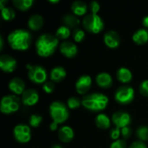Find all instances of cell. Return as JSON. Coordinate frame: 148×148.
<instances>
[{
  "mask_svg": "<svg viewBox=\"0 0 148 148\" xmlns=\"http://www.w3.org/2000/svg\"><path fill=\"white\" fill-rule=\"evenodd\" d=\"M20 108V100L15 95H5L2 98L0 103V110L3 114H10L16 112Z\"/></svg>",
  "mask_w": 148,
  "mask_h": 148,
  "instance_id": "8992f818",
  "label": "cell"
},
{
  "mask_svg": "<svg viewBox=\"0 0 148 148\" xmlns=\"http://www.w3.org/2000/svg\"><path fill=\"white\" fill-rule=\"evenodd\" d=\"M62 21L65 26L69 29H78V26L80 24V20L75 14H66L62 17Z\"/></svg>",
  "mask_w": 148,
  "mask_h": 148,
  "instance_id": "603a6c76",
  "label": "cell"
},
{
  "mask_svg": "<svg viewBox=\"0 0 148 148\" xmlns=\"http://www.w3.org/2000/svg\"><path fill=\"white\" fill-rule=\"evenodd\" d=\"M71 10L75 16H83L88 12V5L82 1H75L71 4Z\"/></svg>",
  "mask_w": 148,
  "mask_h": 148,
  "instance_id": "cb8c5ba5",
  "label": "cell"
},
{
  "mask_svg": "<svg viewBox=\"0 0 148 148\" xmlns=\"http://www.w3.org/2000/svg\"><path fill=\"white\" fill-rule=\"evenodd\" d=\"M95 125L101 129H108L110 127V119L105 114H99L95 118Z\"/></svg>",
  "mask_w": 148,
  "mask_h": 148,
  "instance_id": "d4e9b609",
  "label": "cell"
},
{
  "mask_svg": "<svg viewBox=\"0 0 148 148\" xmlns=\"http://www.w3.org/2000/svg\"><path fill=\"white\" fill-rule=\"evenodd\" d=\"M42 121V117L41 115H39V114H32L29 117V123L33 127H38L39 125L41 124Z\"/></svg>",
  "mask_w": 148,
  "mask_h": 148,
  "instance_id": "4dcf8cb0",
  "label": "cell"
},
{
  "mask_svg": "<svg viewBox=\"0 0 148 148\" xmlns=\"http://www.w3.org/2000/svg\"><path fill=\"white\" fill-rule=\"evenodd\" d=\"M13 135L19 143H27L31 139L30 127L25 124H18L13 129Z\"/></svg>",
  "mask_w": 148,
  "mask_h": 148,
  "instance_id": "9c48e42d",
  "label": "cell"
},
{
  "mask_svg": "<svg viewBox=\"0 0 148 148\" xmlns=\"http://www.w3.org/2000/svg\"><path fill=\"white\" fill-rule=\"evenodd\" d=\"M73 37L76 42H81L85 38V32L82 29H79V28L75 29H74Z\"/></svg>",
  "mask_w": 148,
  "mask_h": 148,
  "instance_id": "1f68e13d",
  "label": "cell"
},
{
  "mask_svg": "<svg viewBox=\"0 0 148 148\" xmlns=\"http://www.w3.org/2000/svg\"><path fill=\"white\" fill-rule=\"evenodd\" d=\"M81 105H82V102L80 101V100L77 97H75V96H72V97L69 98L68 101H67V106L70 109L78 108Z\"/></svg>",
  "mask_w": 148,
  "mask_h": 148,
  "instance_id": "f546056e",
  "label": "cell"
},
{
  "mask_svg": "<svg viewBox=\"0 0 148 148\" xmlns=\"http://www.w3.org/2000/svg\"><path fill=\"white\" fill-rule=\"evenodd\" d=\"M57 127H58V124L55 121H52V123L49 125V129L51 131H56L57 129Z\"/></svg>",
  "mask_w": 148,
  "mask_h": 148,
  "instance_id": "ab89813d",
  "label": "cell"
},
{
  "mask_svg": "<svg viewBox=\"0 0 148 148\" xmlns=\"http://www.w3.org/2000/svg\"><path fill=\"white\" fill-rule=\"evenodd\" d=\"M60 52L67 58H73L78 53V48L76 44L70 41H64L59 46Z\"/></svg>",
  "mask_w": 148,
  "mask_h": 148,
  "instance_id": "4fadbf2b",
  "label": "cell"
},
{
  "mask_svg": "<svg viewBox=\"0 0 148 148\" xmlns=\"http://www.w3.org/2000/svg\"><path fill=\"white\" fill-rule=\"evenodd\" d=\"M43 25V17L39 14L32 15L28 20V26L32 30H39Z\"/></svg>",
  "mask_w": 148,
  "mask_h": 148,
  "instance_id": "ffe728a7",
  "label": "cell"
},
{
  "mask_svg": "<svg viewBox=\"0 0 148 148\" xmlns=\"http://www.w3.org/2000/svg\"><path fill=\"white\" fill-rule=\"evenodd\" d=\"M49 2L51 3H59V0H49Z\"/></svg>",
  "mask_w": 148,
  "mask_h": 148,
  "instance_id": "ee69618b",
  "label": "cell"
},
{
  "mask_svg": "<svg viewBox=\"0 0 148 148\" xmlns=\"http://www.w3.org/2000/svg\"><path fill=\"white\" fill-rule=\"evenodd\" d=\"M142 23H143V26H144L145 28H148V16H145V17L143 18Z\"/></svg>",
  "mask_w": 148,
  "mask_h": 148,
  "instance_id": "60d3db41",
  "label": "cell"
},
{
  "mask_svg": "<svg viewBox=\"0 0 148 148\" xmlns=\"http://www.w3.org/2000/svg\"><path fill=\"white\" fill-rule=\"evenodd\" d=\"M104 42L110 49H116L121 43V37L114 30H109L104 35Z\"/></svg>",
  "mask_w": 148,
  "mask_h": 148,
  "instance_id": "9a60e30c",
  "label": "cell"
},
{
  "mask_svg": "<svg viewBox=\"0 0 148 148\" xmlns=\"http://www.w3.org/2000/svg\"><path fill=\"white\" fill-rule=\"evenodd\" d=\"M49 114L53 120V121L57 124L65 122L69 115L68 106H66L63 102L56 101H53L49 106Z\"/></svg>",
  "mask_w": 148,
  "mask_h": 148,
  "instance_id": "277c9868",
  "label": "cell"
},
{
  "mask_svg": "<svg viewBox=\"0 0 148 148\" xmlns=\"http://www.w3.org/2000/svg\"><path fill=\"white\" fill-rule=\"evenodd\" d=\"M132 133L133 132H132V129L130 127H126L121 129V135L125 140L130 138V136L132 135Z\"/></svg>",
  "mask_w": 148,
  "mask_h": 148,
  "instance_id": "74e56055",
  "label": "cell"
},
{
  "mask_svg": "<svg viewBox=\"0 0 148 148\" xmlns=\"http://www.w3.org/2000/svg\"><path fill=\"white\" fill-rule=\"evenodd\" d=\"M131 121V115L125 111H117L114 113L112 116V121L115 125V127H118L120 129L129 127Z\"/></svg>",
  "mask_w": 148,
  "mask_h": 148,
  "instance_id": "30bf717a",
  "label": "cell"
},
{
  "mask_svg": "<svg viewBox=\"0 0 148 148\" xmlns=\"http://www.w3.org/2000/svg\"><path fill=\"white\" fill-rule=\"evenodd\" d=\"M95 81H96V83L98 84V86H100L101 88H108L113 84L112 76L108 73H106V72L98 74L96 75Z\"/></svg>",
  "mask_w": 148,
  "mask_h": 148,
  "instance_id": "d6986e66",
  "label": "cell"
},
{
  "mask_svg": "<svg viewBox=\"0 0 148 148\" xmlns=\"http://www.w3.org/2000/svg\"><path fill=\"white\" fill-rule=\"evenodd\" d=\"M139 90L140 93L145 96V97H148V80H145L143 81L139 87Z\"/></svg>",
  "mask_w": 148,
  "mask_h": 148,
  "instance_id": "836d02e7",
  "label": "cell"
},
{
  "mask_svg": "<svg viewBox=\"0 0 148 148\" xmlns=\"http://www.w3.org/2000/svg\"><path fill=\"white\" fill-rule=\"evenodd\" d=\"M31 42V34L25 29H15L11 31L8 36V42L14 50H26L29 48Z\"/></svg>",
  "mask_w": 148,
  "mask_h": 148,
  "instance_id": "7a4b0ae2",
  "label": "cell"
},
{
  "mask_svg": "<svg viewBox=\"0 0 148 148\" xmlns=\"http://www.w3.org/2000/svg\"><path fill=\"white\" fill-rule=\"evenodd\" d=\"M67 72L63 67L57 66L51 69L50 71V80L55 83H59L65 79Z\"/></svg>",
  "mask_w": 148,
  "mask_h": 148,
  "instance_id": "e0dca14e",
  "label": "cell"
},
{
  "mask_svg": "<svg viewBox=\"0 0 148 148\" xmlns=\"http://www.w3.org/2000/svg\"><path fill=\"white\" fill-rule=\"evenodd\" d=\"M91 86H92V79L88 75H81L75 82L76 91L80 95H85L86 93H88Z\"/></svg>",
  "mask_w": 148,
  "mask_h": 148,
  "instance_id": "7c38bea8",
  "label": "cell"
},
{
  "mask_svg": "<svg viewBox=\"0 0 148 148\" xmlns=\"http://www.w3.org/2000/svg\"><path fill=\"white\" fill-rule=\"evenodd\" d=\"M136 135L140 141H147L148 140V127L147 126H140L137 131Z\"/></svg>",
  "mask_w": 148,
  "mask_h": 148,
  "instance_id": "f1b7e54d",
  "label": "cell"
},
{
  "mask_svg": "<svg viewBox=\"0 0 148 148\" xmlns=\"http://www.w3.org/2000/svg\"><path fill=\"white\" fill-rule=\"evenodd\" d=\"M114 99L121 105H127L134 99V89L130 86H121L116 90Z\"/></svg>",
  "mask_w": 148,
  "mask_h": 148,
  "instance_id": "ba28073f",
  "label": "cell"
},
{
  "mask_svg": "<svg viewBox=\"0 0 148 148\" xmlns=\"http://www.w3.org/2000/svg\"><path fill=\"white\" fill-rule=\"evenodd\" d=\"M70 36V29L66 27L65 25L61 26L57 29L56 32V36L57 37V39H61V40H65L68 37H69Z\"/></svg>",
  "mask_w": 148,
  "mask_h": 148,
  "instance_id": "4316f807",
  "label": "cell"
},
{
  "mask_svg": "<svg viewBox=\"0 0 148 148\" xmlns=\"http://www.w3.org/2000/svg\"><path fill=\"white\" fill-rule=\"evenodd\" d=\"M3 47V36H0V49H2Z\"/></svg>",
  "mask_w": 148,
  "mask_h": 148,
  "instance_id": "7bdbcfd3",
  "label": "cell"
},
{
  "mask_svg": "<svg viewBox=\"0 0 148 148\" xmlns=\"http://www.w3.org/2000/svg\"><path fill=\"white\" fill-rule=\"evenodd\" d=\"M17 62L16 60L9 55H2L0 56V69L5 73L15 71Z\"/></svg>",
  "mask_w": 148,
  "mask_h": 148,
  "instance_id": "8fae6325",
  "label": "cell"
},
{
  "mask_svg": "<svg viewBox=\"0 0 148 148\" xmlns=\"http://www.w3.org/2000/svg\"><path fill=\"white\" fill-rule=\"evenodd\" d=\"M51 148H63V147H61L60 145H57V144H56V145H54V146H53Z\"/></svg>",
  "mask_w": 148,
  "mask_h": 148,
  "instance_id": "f6af8a7d",
  "label": "cell"
},
{
  "mask_svg": "<svg viewBox=\"0 0 148 148\" xmlns=\"http://www.w3.org/2000/svg\"><path fill=\"white\" fill-rule=\"evenodd\" d=\"M126 141L125 140L119 139L116 140H114L113 143L110 145V148H126Z\"/></svg>",
  "mask_w": 148,
  "mask_h": 148,
  "instance_id": "e575fe53",
  "label": "cell"
},
{
  "mask_svg": "<svg viewBox=\"0 0 148 148\" xmlns=\"http://www.w3.org/2000/svg\"><path fill=\"white\" fill-rule=\"evenodd\" d=\"M9 89L16 95H23L25 89L24 82L18 77H15L10 80L9 82Z\"/></svg>",
  "mask_w": 148,
  "mask_h": 148,
  "instance_id": "2e32d148",
  "label": "cell"
},
{
  "mask_svg": "<svg viewBox=\"0 0 148 148\" xmlns=\"http://www.w3.org/2000/svg\"><path fill=\"white\" fill-rule=\"evenodd\" d=\"M116 77L121 82L128 83L133 79V74L130 71V69H128L127 68L122 67L118 69V71L116 73Z\"/></svg>",
  "mask_w": 148,
  "mask_h": 148,
  "instance_id": "7402d4cb",
  "label": "cell"
},
{
  "mask_svg": "<svg viewBox=\"0 0 148 148\" xmlns=\"http://www.w3.org/2000/svg\"><path fill=\"white\" fill-rule=\"evenodd\" d=\"M133 41L139 45L148 42V30L147 29H140L133 35Z\"/></svg>",
  "mask_w": 148,
  "mask_h": 148,
  "instance_id": "44dd1931",
  "label": "cell"
},
{
  "mask_svg": "<svg viewBox=\"0 0 148 148\" xmlns=\"http://www.w3.org/2000/svg\"><path fill=\"white\" fill-rule=\"evenodd\" d=\"M55 88H56V84L52 81H47L46 82H44L42 84V89L47 94L53 93L54 90H55Z\"/></svg>",
  "mask_w": 148,
  "mask_h": 148,
  "instance_id": "d6a6232c",
  "label": "cell"
},
{
  "mask_svg": "<svg viewBox=\"0 0 148 148\" xmlns=\"http://www.w3.org/2000/svg\"><path fill=\"white\" fill-rule=\"evenodd\" d=\"M7 3L6 0H1V1H0V9H1V10L6 7V6H4V3Z\"/></svg>",
  "mask_w": 148,
  "mask_h": 148,
  "instance_id": "b9f144b4",
  "label": "cell"
},
{
  "mask_svg": "<svg viewBox=\"0 0 148 148\" xmlns=\"http://www.w3.org/2000/svg\"><path fill=\"white\" fill-rule=\"evenodd\" d=\"M129 148H147V146L145 145V143L143 141H140V140H138V141H134Z\"/></svg>",
  "mask_w": 148,
  "mask_h": 148,
  "instance_id": "f35d334b",
  "label": "cell"
},
{
  "mask_svg": "<svg viewBox=\"0 0 148 148\" xmlns=\"http://www.w3.org/2000/svg\"><path fill=\"white\" fill-rule=\"evenodd\" d=\"M28 71V76L29 80L36 84H42L47 82V71L40 65H30L26 66Z\"/></svg>",
  "mask_w": 148,
  "mask_h": 148,
  "instance_id": "52a82bcc",
  "label": "cell"
},
{
  "mask_svg": "<svg viewBox=\"0 0 148 148\" xmlns=\"http://www.w3.org/2000/svg\"><path fill=\"white\" fill-rule=\"evenodd\" d=\"M12 3L16 9L24 11V10H29L32 6V4L34 3V1L33 0H13Z\"/></svg>",
  "mask_w": 148,
  "mask_h": 148,
  "instance_id": "484cf974",
  "label": "cell"
},
{
  "mask_svg": "<svg viewBox=\"0 0 148 148\" xmlns=\"http://www.w3.org/2000/svg\"><path fill=\"white\" fill-rule=\"evenodd\" d=\"M108 104V98L107 95L101 93H92L85 95L82 98V105L90 111H101L107 108Z\"/></svg>",
  "mask_w": 148,
  "mask_h": 148,
  "instance_id": "3957f363",
  "label": "cell"
},
{
  "mask_svg": "<svg viewBox=\"0 0 148 148\" xmlns=\"http://www.w3.org/2000/svg\"><path fill=\"white\" fill-rule=\"evenodd\" d=\"M39 101V95L38 93L32 88L26 89L23 94L22 95V102L23 105L31 107L36 105Z\"/></svg>",
  "mask_w": 148,
  "mask_h": 148,
  "instance_id": "5bb4252c",
  "label": "cell"
},
{
  "mask_svg": "<svg viewBox=\"0 0 148 148\" xmlns=\"http://www.w3.org/2000/svg\"><path fill=\"white\" fill-rule=\"evenodd\" d=\"M121 134V129H120V128H118V127H115V128L112 129L111 132H110V137H111L114 140H119Z\"/></svg>",
  "mask_w": 148,
  "mask_h": 148,
  "instance_id": "8d00e7d4",
  "label": "cell"
},
{
  "mask_svg": "<svg viewBox=\"0 0 148 148\" xmlns=\"http://www.w3.org/2000/svg\"><path fill=\"white\" fill-rule=\"evenodd\" d=\"M82 24L84 29L92 33L97 34L100 33L104 28V23L102 18L98 14H88L84 16Z\"/></svg>",
  "mask_w": 148,
  "mask_h": 148,
  "instance_id": "5b68a950",
  "label": "cell"
},
{
  "mask_svg": "<svg viewBox=\"0 0 148 148\" xmlns=\"http://www.w3.org/2000/svg\"><path fill=\"white\" fill-rule=\"evenodd\" d=\"M74 136H75L74 130L69 126H63L59 129L58 137L60 140L64 143L70 142L74 139Z\"/></svg>",
  "mask_w": 148,
  "mask_h": 148,
  "instance_id": "ac0fdd59",
  "label": "cell"
},
{
  "mask_svg": "<svg viewBox=\"0 0 148 148\" xmlns=\"http://www.w3.org/2000/svg\"><path fill=\"white\" fill-rule=\"evenodd\" d=\"M1 14H2L3 20H5V21H11L16 16L15 10L12 8L7 7V6L1 10Z\"/></svg>",
  "mask_w": 148,
  "mask_h": 148,
  "instance_id": "83f0119b",
  "label": "cell"
},
{
  "mask_svg": "<svg viewBox=\"0 0 148 148\" xmlns=\"http://www.w3.org/2000/svg\"><path fill=\"white\" fill-rule=\"evenodd\" d=\"M100 8H101V6H100V3L98 2H96V1L90 2V3H89V9L91 10V13L97 14L98 11L100 10Z\"/></svg>",
  "mask_w": 148,
  "mask_h": 148,
  "instance_id": "d590c367",
  "label": "cell"
},
{
  "mask_svg": "<svg viewBox=\"0 0 148 148\" xmlns=\"http://www.w3.org/2000/svg\"><path fill=\"white\" fill-rule=\"evenodd\" d=\"M59 43L57 37L49 33L41 35L36 42V49L38 56L49 57L54 54Z\"/></svg>",
  "mask_w": 148,
  "mask_h": 148,
  "instance_id": "6da1fadb",
  "label": "cell"
}]
</instances>
